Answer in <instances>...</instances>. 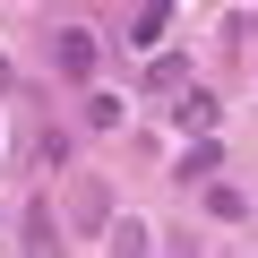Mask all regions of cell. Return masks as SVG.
Masks as SVG:
<instances>
[{
	"label": "cell",
	"instance_id": "cell-1",
	"mask_svg": "<svg viewBox=\"0 0 258 258\" xmlns=\"http://www.w3.org/2000/svg\"><path fill=\"white\" fill-rule=\"evenodd\" d=\"M52 69L86 86V78H95V35H86V26H60V35H52Z\"/></svg>",
	"mask_w": 258,
	"mask_h": 258
},
{
	"label": "cell",
	"instance_id": "cell-2",
	"mask_svg": "<svg viewBox=\"0 0 258 258\" xmlns=\"http://www.w3.org/2000/svg\"><path fill=\"white\" fill-rule=\"evenodd\" d=\"M215 164H224V147H215V138H189L172 172H181V181H215Z\"/></svg>",
	"mask_w": 258,
	"mask_h": 258
},
{
	"label": "cell",
	"instance_id": "cell-3",
	"mask_svg": "<svg viewBox=\"0 0 258 258\" xmlns=\"http://www.w3.org/2000/svg\"><path fill=\"white\" fill-rule=\"evenodd\" d=\"M172 26V0H138V18H129V43H155Z\"/></svg>",
	"mask_w": 258,
	"mask_h": 258
},
{
	"label": "cell",
	"instance_id": "cell-4",
	"mask_svg": "<svg viewBox=\"0 0 258 258\" xmlns=\"http://www.w3.org/2000/svg\"><path fill=\"white\" fill-rule=\"evenodd\" d=\"M207 207H215V224H241V215H249V198H241V189H224V181L207 189Z\"/></svg>",
	"mask_w": 258,
	"mask_h": 258
},
{
	"label": "cell",
	"instance_id": "cell-5",
	"mask_svg": "<svg viewBox=\"0 0 258 258\" xmlns=\"http://www.w3.org/2000/svg\"><path fill=\"white\" fill-rule=\"evenodd\" d=\"M18 241H26V249H52V241H60V232H52V207H26V232H18Z\"/></svg>",
	"mask_w": 258,
	"mask_h": 258
},
{
	"label": "cell",
	"instance_id": "cell-6",
	"mask_svg": "<svg viewBox=\"0 0 258 258\" xmlns=\"http://www.w3.org/2000/svg\"><path fill=\"white\" fill-rule=\"evenodd\" d=\"M86 120H95V129H120V120H129V103H120V95H95V103H86Z\"/></svg>",
	"mask_w": 258,
	"mask_h": 258
},
{
	"label": "cell",
	"instance_id": "cell-7",
	"mask_svg": "<svg viewBox=\"0 0 258 258\" xmlns=\"http://www.w3.org/2000/svg\"><path fill=\"white\" fill-rule=\"evenodd\" d=\"M181 129H215V95H181Z\"/></svg>",
	"mask_w": 258,
	"mask_h": 258
},
{
	"label": "cell",
	"instance_id": "cell-8",
	"mask_svg": "<svg viewBox=\"0 0 258 258\" xmlns=\"http://www.w3.org/2000/svg\"><path fill=\"white\" fill-rule=\"evenodd\" d=\"M103 241H112V249H147V224H138V215H120V224H112Z\"/></svg>",
	"mask_w": 258,
	"mask_h": 258
},
{
	"label": "cell",
	"instance_id": "cell-9",
	"mask_svg": "<svg viewBox=\"0 0 258 258\" xmlns=\"http://www.w3.org/2000/svg\"><path fill=\"white\" fill-rule=\"evenodd\" d=\"M0 86H9V60H0Z\"/></svg>",
	"mask_w": 258,
	"mask_h": 258
}]
</instances>
